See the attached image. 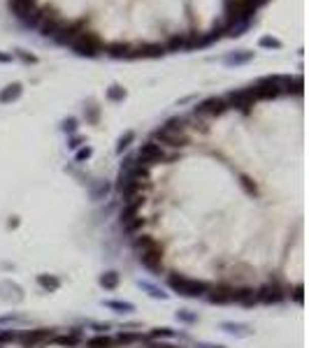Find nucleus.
Masks as SVG:
<instances>
[{
  "mask_svg": "<svg viewBox=\"0 0 309 348\" xmlns=\"http://www.w3.org/2000/svg\"><path fill=\"white\" fill-rule=\"evenodd\" d=\"M167 286L177 295H182V297H204L212 283L202 281V279H191V276H184V274L170 272L167 274Z\"/></svg>",
  "mask_w": 309,
  "mask_h": 348,
  "instance_id": "1",
  "label": "nucleus"
},
{
  "mask_svg": "<svg viewBox=\"0 0 309 348\" xmlns=\"http://www.w3.org/2000/svg\"><path fill=\"white\" fill-rule=\"evenodd\" d=\"M135 160H138L140 165H144V167H149V169H151L154 165H160V163H172V160H175V156H170V153L165 151V147H160L158 142L147 140L144 144H140Z\"/></svg>",
  "mask_w": 309,
  "mask_h": 348,
  "instance_id": "2",
  "label": "nucleus"
},
{
  "mask_svg": "<svg viewBox=\"0 0 309 348\" xmlns=\"http://www.w3.org/2000/svg\"><path fill=\"white\" fill-rule=\"evenodd\" d=\"M291 297V288L279 279L270 283H263L260 288H256V304H282Z\"/></svg>",
  "mask_w": 309,
  "mask_h": 348,
  "instance_id": "3",
  "label": "nucleus"
},
{
  "mask_svg": "<svg viewBox=\"0 0 309 348\" xmlns=\"http://www.w3.org/2000/svg\"><path fill=\"white\" fill-rule=\"evenodd\" d=\"M223 100L228 102V109H237V112H242V114H249L251 107H254V102H256V88L249 86V88L230 91Z\"/></svg>",
  "mask_w": 309,
  "mask_h": 348,
  "instance_id": "4",
  "label": "nucleus"
},
{
  "mask_svg": "<svg viewBox=\"0 0 309 348\" xmlns=\"http://www.w3.org/2000/svg\"><path fill=\"white\" fill-rule=\"evenodd\" d=\"M151 140L158 142L160 147H170V149H186L188 144H191V137L186 135V132L182 130H167V128H156L154 135H151Z\"/></svg>",
  "mask_w": 309,
  "mask_h": 348,
  "instance_id": "5",
  "label": "nucleus"
},
{
  "mask_svg": "<svg viewBox=\"0 0 309 348\" xmlns=\"http://www.w3.org/2000/svg\"><path fill=\"white\" fill-rule=\"evenodd\" d=\"M70 47L77 56H95V54L102 51V40H100L95 33H91V30H84Z\"/></svg>",
  "mask_w": 309,
  "mask_h": 348,
  "instance_id": "6",
  "label": "nucleus"
},
{
  "mask_svg": "<svg viewBox=\"0 0 309 348\" xmlns=\"http://www.w3.org/2000/svg\"><path fill=\"white\" fill-rule=\"evenodd\" d=\"M163 258H165V249H163V244H156V246H151V249L138 253V262L142 267H147L149 272H163V269H165Z\"/></svg>",
  "mask_w": 309,
  "mask_h": 348,
  "instance_id": "7",
  "label": "nucleus"
},
{
  "mask_svg": "<svg viewBox=\"0 0 309 348\" xmlns=\"http://www.w3.org/2000/svg\"><path fill=\"white\" fill-rule=\"evenodd\" d=\"M54 334H56V330H49V327H38V330L19 332L17 339L21 341L23 348H42V346H47V341H49Z\"/></svg>",
  "mask_w": 309,
  "mask_h": 348,
  "instance_id": "8",
  "label": "nucleus"
},
{
  "mask_svg": "<svg viewBox=\"0 0 309 348\" xmlns=\"http://www.w3.org/2000/svg\"><path fill=\"white\" fill-rule=\"evenodd\" d=\"M116 193L128 200V197H135V195H144V191L149 188V181H140V179H130V177H123L119 174L116 177V184H114Z\"/></svg>",
  "mask_w": 309,
  "mask_h": 348,
  "instance_id": "9",
  "label": "nucleus"
},
{
  "mask_svg": "<svg viewBox=\"0 0 309 348\" xmlns=\"http://www.w3.org/2000/svg\"><path fill=\"white\" fill-rule=\"evenodd\" d=\"M226 112H228V102L223 98H207L193 107V114L202 116V119H219Z\"/></svg>",
  "mask_w": 309,
  "mask_h": 348,
  "instance_id": "10",
  "label": "nucleus"
},
{
  "mask_svg": "<svg viewBox=\"0 0 309 348\" xmlns=\"http://www.w3.org/2000/svg\"><path fill=\"white\" fill-rule=\"evenodd\" d=\"M144 204H147V195H135V197L123 200V207H121V212H119V225H123V223H128V221H132V218L142 216Z\"/></svg>",
  "mask_w": 309,
  "mask_h": 348,
  "instance_id": "11",
  "label": "nucleus"
},
{
  "mask_svg": "<svg viewBox=\"0 0 309 348\" xmlns=\"http://www.w3.org/2000/svg\"><path fill=\"white\" fill-rule=\"evenodd\" d=\"M204 297H207V302H212V304H232V283H228V281L212 283Z\"/></svg>",
  "mask_w": 309,
  "mask_h": 348,
  "instance_id": "12",
  "label": "nucleus"
},
{
  "mask_svg": "<svg viewBox=\"0 0 309 348\" xmlns=\"http://www.w3.org/2000/svg\"><path fill=\"white\" fill-rule=\"evenodd\" d=\"M86 23H88L86 19H77V21H72V23H63V28L58 30V35H56V40L61 44H72L84 30H86Z\"/></svg>",
  "mask_w": 309,
  "mask_h": 348,
  "instance_id": "13",
  "label": "nucleus"
},
{
  "mask_svg": "<svg viewBox=\"0 0 309 348\" xmlns=\"http://www.w3.org/2000/svg\"><path fill=\"white\" fill-rule=\"evenodd\" d=\"M51 341L63 348H79L84 341V332L79 330V327H70L65 334H58V332H56L54 337H51Z\"/></svg>",
  "mask_w": 309,
  "mask_h": 348,
  "instance_id": "14",
  "label": "nucleus"
},
{
  "mask_svg": "<svg viewBox=\"0 0 309 348\" xmlns=\"http://www.w3.org/2000/svg\"><path fill=\"white\" fill-rule=\"evenodd\" d=\"M232 304L254 306L256 304V288L254 286H235V283H232Z\"/></svg>",
  "mask_w": 309,
  "mask_h": 348,
  "instance_id": "15",
  "label": "nucleus"
},
{
  "mask_svg": "<svg viewBox=\"0 0 309 348\" xmlns=\"http://www.w3.org/2000/svg\"><path fill=\"white\" fill-rule=\"evenodd\" d=\"M163 54H165V47L154 42V44H140L138 49L128 54V58H158Z\"/></svg>",
  "mask_w": 309,
  "mask_h": 348,
  "instance_id": "16",
  "label": "nucleus"
},
{
  "mask_svg": "<svg viewBox=\"0 0 309 348\" xmlns=\"http://www.w3.org/2000/svg\"><path fill=\"white\" fill-rule=\"evenodd\" d=\"M116 348H130L138 341H142V332H130V330H119L116 334H112Z\"/></svg>",
  "mask_w": 309,
  "mask_h": 348,
  "instance_id": "17",
  "label": "nucleus"
},
{
  "mask_svg": "<svg viewBox=\"0 0 309 348\" xmlns=\"http://www.w3.org/2000/svg\"><path fill=\"white\" fill-rule=\"evenodd\" d=\"M79 348H116L114 346V339H112V334H93L91 339H84L82 346Z\"/></svg>",
  "mask_w": 309,
  "mask_h": 348,
  "instance_id": "18",
  "label": "nucleus"
},
{
  "mask_svg": "<svg viewBox=\"0 0 309 348\" xmlns=\"http://www.w3.org/2000/svg\"><path fill=\"white\" fill-rule=\"evenodd\" d=\"M100 283V288L107 290V293H112V290H116L119 286H121V274L114 272V269H110V272H102L98 279Z\"/></svg>",
  "mask_w": 309,
  "mask_h": 348,
  "instance_id": "19",
  "label": "nucleus"
},
{
  "mask_svg": "<svg viewBox=\"0 0 309 348\" xmlns=\"http://www.w3.org/2000/svg\"><path fill=\"white\" fill-rule=\"evenodd\" d=\"M35 283H38L44 293H56V290L61 288V279L54 276V274H38Z\"/></svg>",
  "mask_w": 309,
  "mask_h": 348,
  "instance_id": "20",
  "label": "nucleus"
},
{
  "mask_svg": "<svg viewBox=\"0 0 309 348\" xmlns=\"http://www.w3.org/2000/svg\"><path fill=\"white\" fill-rule=\"evenodd\" d=\"M35 3L38 0H7V7L12 10V14H17V17H26L28 12L35 10Z\"/></svg>",
  "mask_w": 309,
  "mask_h": 348,
  "instance_id": "21",
  "label": "nucleus"
},
{
  "mask_svg": "<svg viewBox=\"0 0 309 348\" xmlns=\"http://www.w3.org/2000/svg\"><path fill=\"white\" fill-rule=\"evenodd\" d=\"M156 244H158V241H156L151 234H147V232L135 234V237H132V241H130V246H132V251H135V253H142V251L151 249V246H156Z\"/></svg>",
  "mask_w": 309,
  "mask_h": 348,
  "instance_id": "22",
  "label": "nucleus"
},
{
  "mask_svg": "<svg viewBox=\"0 0 309 348\" xmlns=\"http://www.w3.org/2000/svg\"><path fill=\"white\" fill-rule=\"evenodd\" d=\"M61 28H63V21L58 17H47L44 19V23L40 26V33H42L44 38H56Z\"/></svg>",
  "mask_w": 309,
  "mask_h": 348,
  "instance_id": "23",
  "label": "nucleus"
},
{
  "mask_svg": "<svg viewBox=\"0 0 309 348\" xmlns=\"http://www.w3.org/2000/svg\"><path fill=\"white\" fill-rule=\"evenodd\" d=\"M21 93H23L21 84H10V86H5L3 91H0V105H10V102H14V100L21 98Z\"/></svg>",
  "mask_w": 309,
  "mask_h": 348,
  "instance_id": "24",
  "label": "nucleus"
},
{
  "mask_svg": "<svg viewBox=\"0 0 309 348\" xmlns=\"http://www.w3.org/2000/svg\"><path fill=\"white\" fill-rule=\"evenodd\" d=\"M177 332L172 330V327H151L147 334H144V339L147 341H163V339H172Z\"/></svg>",
  "mask_w": 309,
  "mask_h": 348,
  "instance_id": "25",
  "label": "nucleus"
},
{
  "mask_svg": "<svg viewBox=\"0 0 309 348\" xmlns=\"http://www.w3.org/2000/svg\"><path fill=\"white\" fill-rule=\"evenodd\" d=\"M254 58V51H235V54H228L223 58L226 65H242V63H249V60Z\"/></svg>",
  "mask_w": 309,
  "mask_h": 348,
  "instance_id": "26",
  "label": "nucleus"
},
{
  "mask_svg": "<svg viewBox=\"0 0 309 348\" xmlns=\"http://www.w3.org/2000/svg\"><path fill=\"white\" fill-rule=\"evenodd\" d=\"M102 304H105L107 309L116 311V314H130V311H135V304H130V302H121V299H105Z\"/></svg>",
  "mask_w": 309,
  "mask_h": 348,
  "instance_id": "27",
  "label": "nucleus"
},
{
  "mask_svg": "<svg viewBox=\"0 0 309 348\" xmlns=\"http://www.w3.org/2000/svg\"><path fill=\"white\" fill-rule=\"evenodd\" d=\"M221 327L232 334V337H249L251 334V327L249 325H239V323H221Z\"/></svg>",
  "mask_w": 309,
  "mask_h": 348,
  "instance_id": "28",
  "label": "nucleus"
},
{
  "mask_svg": "<svg viewBox=\"0 0 309 348\" xmlns=\"http://www.w3.org/2000/svg\"><path fill=\"white\" fill-rule=\"evenodd\" d=\"M165 51H179V49H188V35H172L167 40V44H163Z\"/></svg>",
  "mask_w": 309,
  "mask_h": 348,
  "instance_id": "29",
  "label": "nucleus"
},
{
  "mask_svg": "<svg viewBox=\"0 0 309 348\" xmlns=\"http://www.w3.org/2000/svg\"><path fill=\"white\" fill-rule=\"evenodd\" d=\"M144 225H147V218L138 216V218H132V221H128V223H123L121 230L128 232L130 237H135V234H140V230H144Z\"/></svg>",
  "mask_w": 309,
  "mask_h": 348,
  "instance_id": "30",
  "label": "nucleus"
},
{
  "mask_svg": "<svg viewBox=\"0 0 309 348\" xmlns=\"http://www.w3.org/2000/svg\"><path fill=\"white\" fill-rule=\"evenodd\" d=\"M110 181H98L95 186H91V200L93 202H100V200H105L107 193H110Z\"/></svg>",
  "mask_w": 309,
  "mask_h": 348,
  "instance_id": "31",
  "label": "nucleus"
},
{
  "mask_svg": "<svg viewBox=\"0 0 309 348\" xmlns=\"http://www.w3.org/2000/svg\"><path fill=\"white\" fill-rule=\"evenodd\" d=\"M107 54H110L112 58H128V54H130V44L114 42V44L107 47Z\"/></svg>",
  "mask_w": 309,
  "mask_h": 348,
  "instance_id": "32",
  "label": "nucleus"
},
{
  "mask_svg": "<svg viewBox=\"0 0 309 348\" xmlns=\"http://www.w3.org/2000/svg\"><path fill=\"white\" fill-rule=\"evenodd\" d=\"M107 100H110V102H123V100H126V88L119 86V84L110 86L107 88Z\"/></svg>",
  "mask_w": 309,
  "mask_h": 348,
  "instance_id": "33",
  "label": "nucleus"
},
{
  "mask_svg": "<svg viewBox=\"0 0 309 348\" xmlns=\"http://www.w3.org/2000/svg\"><path fill=\"white\" fill-rule=\"evenodd\" d=\"M186 123H188V119H184V116H172V119H167L165 123H163V128H167V130L186 132Z\"/></svg>",
  "mask_w": 309,
  "mask_h": 348,
  "instance_id": "34",
  "label": "nucleus"
},
{
  "mask_svg": "<svg viewBox=\"0 0 309 348\" xmlns=\"http://www.w3.org/2000/svg\"><path fill=\"white\" fill-rule=\"evenodd\" d=\"M84 116H86V121L91 125H98V121H100V107H95L93 102H88L86 107H84Z\"/></svg>",
  "mask_w": 309,
  "mask_h": 348,
  "instance_id": "35",
  "label": "nucleus"
},
{
  "mask_svg": "<svg viewBox=\"0 0 309 348\" xmlns=\"http://www.w3.org/2000/svg\"><path fill=\"white\" fill-rule=\"evenodd\" d=\"M44 19H47L44 17V10H33V12H28L26 17H23V21H26V26L33 28V26H38L40 21H44Z\"/></svg>",
  "mask_w": 309,
  "mask_h": 348,
  "instance_id": "36",
  "label": "nucleus"
},
{
  "mask_svg": "<svg viewBox=\"0 0 309 348\" xmlns=\"http://www.w3.org/2000/svg\"><path fill=\"white\" fill-rule=\"evenodd\" d=\"M239 186L244 188V193H247V195H258V186L249 179L247 174H239Z\"/></svg>",
  "mask_w": 309,
  "mask_h": 348,
  "instance_id": "37",
  "label": "nucleus"
},
{
  "mask_svg": "<svg viewBox=\"0 0 309 348\" xmlns=\"http://www.w3.org/2000/svg\"><path fill=\"white\" fill-rule=\"evenodd\" d=\"M132 142H135V132H132V130H128L126 135H121V140H119V144H116V153L121 156V153L126 151V149L132 144Z\"/></svg>",
  "mask_w": 309,
  "mask_h": 348,
  "instance_id": "38",
  "label": "nucleus"
},
{
  "mask_svg": "<svg viewBox=\"0 0 309 348\" xmlns=\"http://www.w3.org/2000/svg\"><path fill=\"white\" fill-rule=\"evenodd\" d=\"M91 156H93V149H91V147H82L77 153H75V163H77V165H84Z\"/></svg>",
  "mask_w": 309,
  "mask_h": 348,
  "instance_id": "39",
  "label": "nucleus"
},
{
  "mask_svg": "<svg viewBox=\"0 0 309 348\" xmlns=\"http://www.w3.org/2000/svg\"><path fill=\"white\" fill-rule=\"evenodd\" d=\"M77 123L79 121L75 119V116H67V119L61 123V130L67 132V135H75V132H77Z\"/></svg>",
  "mask_w": 309,
  "mask_h": 348,
  "instance_id": "40",
  "label": "nucleus"
},
{
  "mask_svg": "<svg viewBox=\"0 0 309 348\" xmlns=\"http://www.w3.org/2000/svg\"><path fill=\"white\" fill-rule=\"evenodd\" d=\"M140 286H142L144 290H149V295H151V297H156V299H165V297H167V295L163 293V290L156 288V286H151V283H140Z\"/></svg>",
  "mask_w": 309,
  "mask_h": 348,
  "instance_id": "41",
  "label": "nucleus"
},
{
  "mask_svg": "<svg viewBox=\"0 0 309 348\" xmlns=\"http://www.w3.org/2000/svg\"><path fill=\"white\" fill-rule=\"evenodd\" d=\"M260 47H265V49H282V42L274 38H260Z\"/></svg>",
  "mask_w": 309,
  "mask_h": 348,
  "instance_id": "42",
  "label": "nucleus"
},
{
  "mask_svg": "<svg viewBox=\"0 0 309 348\" xmlns=\"http://www.w3.org/2000/svg\"><path fill=\"white\" fill-rule=\"evenodd\" d=\"M177 321H182V323H195V321H198V316H195V314H188V311H177Z\"/></svg>",
  "mask_w": 309,
  "mask_h": 348,
  "instance_id": "43",
  "label": "nucleus"
},
{
  "mask_svg": "<svg viewBox=\"0 0 309 348\" xmlns=\"http://www.w3.org/2000/svg\"><path fill=\"white\" fill-rule=\"evenodd\" d=\"M142 348H179V346H175L170 341H147Z\"/></svg>",
  "mask_w": 309,
  "mask_h": 348,
  "instance_id": "44",
  "label": "nucleus"
},
{
  "mask_svg": "<svg viewBox=\"0 0 309 348\" xmlns=\"http://www.w3.org/2000/svg\"><path fill=\"white\" fill-rule=\"evenodd\" d=\"M84 144V137L82 135H75V137H70V140H67V149H72V151H75V149H79Z\"/></svg>",
  "mask_w": 309,
  "mask_h": 348,
  "instance_id": "45",
  "label": "nucleus"
},
{
  "mask_svg": "<svg viewBox=\"0 0 309 348\" xmlns=\"http://www.w3.org/2000/svg\"><path fill=\"white\" fill-rule=\"evenodd\" d=\"M17 56L23 60V63H38V58H35L33 54H26V51H21V49H17Z\"/></svg>",
  "mask_w": 309,
  "mask_h": 348,
  "instance_id": "46",
  "label": "nucleus"
},
{
  "mask_svg": "<svg viewBox=\"0 0 309 348\" xmlns=\"http://www.w3.org/2000/svg\"><path fill=\"white\" fill-rule=\"evenodd\" d=\"M0 63H12V54H3L0 51Z\"/></svg>",
  "mask_w": 309,
  "mask_h": 348,
  "instance_id": "47",
  "label": "nucleus"
}]
</instances>
